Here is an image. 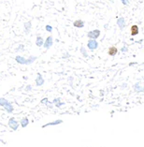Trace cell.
<instances>
[{
    "instance_id": "10",
    "label": "cell",
    "mask_w": 144,
    "mask_h": 147,
    "mask_svg": "<svg viewBox=\"0 0 144 147\" xmlns=\"http://www.w3.org/2000/svg\"><path fill=\"white\" fill-rule=\"evenodd\" d=\"M139 31H140V29H139V26H137V25H133L131 26L130 32H131V36L132 37L137 36V34H139Z\"/></svg>"
},
{
    "instance_id": "19",
    "label": "cell",
    "mask_w": 144,
    "mask_h": 147,
    "mask_svg": "<svg viewBox=\"0 0 144 147\" xmlns=\"http://www.w3.org/2000/svg\"><path fill=\"white\" fill-rule=\"evenodd\" d=\"M80 54H82V55L84 56V57H88V54H87V51H86V49H85L83 46L80 47Z\"/></svg>"
},
{
    "instance_id": "23",
    "label": "cell",
    "mask_w": 144,
    "mask_h": 147,
    "mask_svg": "<svg viewBox=\"0 0 144 147\" xmlns=\"http://www.w3.org/2000/svg\"><path fill=\"white\" fill-rule=\"evenodd\" d=\"M32 89H33V88H32V85H27V86H26V88H25V90H26L27 92H29V91H32Z\"/></svg>"
},
{
    "instance_id": "26",
    "label": "cell",
    "mask_w": 144,
    "mask_h": 147,
    "mask_svg": "<svg viewBox=\"0 0 144 147\" xmlns=\"http://www.w3.org/2000/svg\"><path fill=\"white\" fill-rule=\"evenodd\" d=\"M126 1H127V2H128V1H129V0H126Z\"/></svg>"
},
{
    "instance_id": "11",
    "label": "cell",
    "mask_w": 144,
    "mask_h": 147,
    "mask_svg": "<svg viewBox=\"0 0 144 147\" xmlns=\"http://www.w3.org/2000/svg\"><path fill=\"white\" fill-rule=\"evenodd\" d=\"M118 53V49L116 48L115 46H111L109 48V50H108V54L111 56H114L116 55Z\"/></svg>"
},
{
    "instance_id": "5",
    "label": "cell",
    "mask_w": 144,
    "mask_h": 147,
    "mask_svg": "<svg viewBox=\"0 0 144 147\" xmlns=\"http://www.w3.org/2000/svg\"><path fill=\"white\" fill-rule=\"evenodd\" d=\"M53 38L51 36L48 37V38H46V40H44V42H43V45L42 46L44 47L46 50H49L50 48H51V46H53Z\"/></svg>"
},
{
    "instance_id": "13",
    "label": "cell",
    "mask_w": 144,
    "mask_h": 147,
    "mask_svg": "<svg viewBox=\"0 0 144 147\" xmlns=\"http://www.w3.org/2000/svg\"><path fill=\"white\" fill-rule=\"evenodd\" d=\"M73 25L77 28H82V27L84 26V22L82 20H77L73 22Z\"/></svg>"
},
{
    "instance_id": "16",
    "label": "cell",
    "mask_w": 144,
    "mask_h": 147,
    "mask_svg": "<svg viewBox=\"0 0 144 147\" xmlns=\"http://www.w3.org/2000/svg\"><path fill=\"white\" fill-rule=\"evenodd\" d=\"M43 42H44V39H43L40 36H38L37 37V39H36V45L38 47H41L43 45Z\"/></svg>"
},
{
    "instance_id": "25",
    "label": "cell",
    "mask_w": 144,
    "mask_h": 147,
    "mask_svg": "<svg viewBox=\"0 0 144 147\" xmlns=\"http://www.w3.org/2000/svg\"><path fill=\"white\" fill-rule=\"evenodd\" d=\"M120 1H121V2H122V3H123V4H124V6H126V5H127V4H128V2H127L126 0H120Z\"/></svg>"
},
{
    "instance_id": "24",
    "label": "cell",
    "mask_w": 144,
    "mask_h": 147,
    "mask_svg": "<svg viewBox=\"0 0 144 147\" xmlns=\"http://www.w3.org/2000/svg\"><path fill=\"white\" fill-rule=\"evenodd\" d=\"M127 51H128V49H127V48H126L125 46H124V47L122 48V53H126Z\"/></svg>"
},
{
    "instance_id": "21",
    "label": "cell",
    "mask_w": 144,
    "mask_h": 147,
    "mask_svg": "<svg viewBox=\"0 0 144 147\" xmlns=\"http://www.w3.org/2000/svg\"><path fill=\"white\" fill-rule=\"evenodd\" d=\"M45 29H46V31L49 32V33H51V32L53 31V27H51V25H47L46 26H45Z\"/></svg>"
},
{
    "instance_id": "20",
    "label": "cell",
    "mask_w": 144,
    "mask_h": 147,
    "mask_svg": "<svg viewBox=\"0 0 144 147\" xmlns=\"http://www.w3.org/2000/svg\"><path fill=\"white\" fill-rule=\"evenodd\" d=\"M16 52H24L25 51V45L24 44H20L17 47V49L15 50Z\"/></svg>"
},
{
    "instance_id": "7",
    "label": "cell",
    "mask_w": 144,
    "mask_h": 147,
    "mask_svg": "<svg viewBox=\"0 0 144 147\" xmlns=\"http://www.w3.org/2000/svg\"><path fill=\"white\" fill-rule=\"evenodd\" d=\"M117 25L119 26V28L121 29V30H124V27H125V20H124V18L121 17V18L118 19L117 20Z\"/></svg>"
},
{
    "instance_id": "14",
    "label": "cell",
    "mask_w": 144,
    "mask_h": 147,
    "mask_svg": "<svg viewBox=\"0 0 144 147\" xmlns=\"http://www.w3.org/2000/svg\"><path fill=\"white\" fill-rule=\"evenodd\" d=\"M51 103L55 105V107H57V108H60L61 106H62V105L65 104L64 102H62V100H61V98H55V99H53V101Z\"/></svg>"
},
{
    "instance_id": "3",
    "label": "cell",
    "mask_w": 144,
    "mask_h": 147,
    "mask_svg": "<svg viewBox=\"0 0 144 147\" xmlns=\"http://www.w3.org/2000/svg\"><path fill=\"white\" fill-rule=\"evenodd\" d=\"M19 125H20V124H19V122H17V121H16V119L13 118V117L9 120V127H10L12 130H14V131H16V130L18 129Z\"/></svg>"
},
{
    "instance_id": "4",
    "label": "cell",
    "mask_w": 144,
    "mask_h": 147,
    "mask_svg": "<svg viewBox=\"0 0 144 147\" xmlns=\"http://www.w3.org/2000/svg\"><path fill=\"white\" fill-rule=\"evenodd\" d=\"M87 36H88L89 38H91V39H96V38H99V36H100V30H98V29H95V30H93V31L88 32Z\"/></svg>"
},
{
    "instance_id": "15",
    "label": "cell",
    "mask_w": 144,
    "mask_h": 147,
    "mask_svg": "<svg viewBox=\"0 0 144 147\" xmlns=\"http://www.w3.org/2000/svg\"><path fill=\"white\" fill-rule=\"evenodd\" d=\"M134 90L137 93H141V92H143V87H142V85H140V83H137L134 85Z\"/></svg>"
},
{
    "instance_id": "17",
    "label": "cell",
    "mask_w": 144,
    "mask_h": 147,
    "mask_svg": "<svg viewBox=\"0 0 144 147\" xmlns=\"http://www.w3.org/2000/svg\"><path fill=\"white\" fill-rule=\"evenodd\" d=\"M20 124H21V126H22V127H26L27 126H28V124H29V120H28V118L27 117H25V118H22V120H21V122H20Z\"/></svg>"
},
{
    "instance_id": "8",
    "label": "cell",
    "mask_w": 144,
    "mask_h": 147,
    "mask_svg": "<svg viewBox=\"0 0 144 147\" xmlns=\"http://www.w3.org/2000/svg\"><path fill=\"white\" fill-rule=\"evenodd\" d=\"M15 60L18 64H20V65H27V59H25V57H22V56H21V55L16 56Z\"/></svg>"
},
{
    "instance_id": "9",
    "label": "cell",
    "mask_w": 144,
    "mask_h": 147,
    "mask_svg": "<svg viewBox=\"0 0 144 147\" xmlns=\"http://www.w3.org/2000/svg\"><path fill=\"white\" fill-rule=\"evenodd\" d=\"M62 123H63V120H61V119H57V120L53 121V122H51V123H47V124H45V125H43V126H42V127H43V128H45V127H50V126L60 125V124H62Z\"/></svg>"
},
{
    "instance_id": "1",
    "label": "cell",
    "mask_w": 144,
    "mask_h": 147,
    "mask_svg": "<svg viewBox=\"0 0 144 147\" xmlns=\"http://www.w3.org/2000/svg\"><path fill=\"white\" fill-rule=\"evenodd\" d=\"M0 106H3L4 109L6 110V111L9 112V114H12V112H13V110H14L13 106H12L11 103H9V101L8 100V99H6V98H0Z\"/></svg>"
},
{
    "instance_id": "18",
    "label": "cell",
    "mask_w": 144,
    "mask_h": 147,
    "mask_svg": "<svg viewBox=\"0 0 144 147\" xmlns=\"http://www.w3.org/2000/svg\"><path fill=\"white\" fill-rule=\"evenodd\" d=\"M41 103L42 104H45L48 108H53V103H50L49 100H48V98H43L42 100H41Z\"/></svg>"
},
{
    "instance_id": "2",
    "label": "cell",
    "mask_w": 144,
    "mask_h": 147,
    "mask_svg": "<svg viewBox=\"0 0 144 147\" xmlns=\"http://www.w3.org/2000/svg\"><path fill=\"white\" fill-rule=\"evenodd\" d=\"M98 42L96 41L95 39H91L90 38V40H88V43H87V47L89 48V50L92 52H94L95 50H96L98 48Z\"/></svg>"
},
{
    "instance_id": "12",
    "label": "cell",
    "mask_w": 144,
    "mask_h": 147,
    "mask_svg": "<svg viewBox=\"0 0 144 147\" xmlns=\"http://www.w3.org/2000/svg\"><path fill=\"white\" fill-rule=\"evenodd\" d=\"M24 27H25V32L26 35H28L30 33V30L32 28V22H25V25H24Z\"/></svg>"
},
{
    "instance_id": "22",
    "label": "cell",
    "mask_w": 144,
    "mask_h": 147,
    "mask_svg": "<svg viewBox=\"0 0 144 147\" xmlns=\"http://www.w3.org/2000/svg\"><path fill=\"white\" fill-rule=\"evenodd\" d=\"M68 57H70V54H69V53H67H67H65V54L62 56V58H64V59L65 58H68Z\"/></svg>"
},
{
    "instance_id": "6",
    "label": "cell",
    "mask_w": 144,
    "mask_h": 147,
    "mask_svg": "<svg viewBox=\"0 0 144 147\" xmlns=\"http://www.w3.org/2000/svg\"><path fill=\"white\" fill-rule=\"evenodd\" d=\"M44 84V79H43L42 75L40 73H38V77L36 79V85L37 86H41Z\"/></svg>"
}]
</instances>
